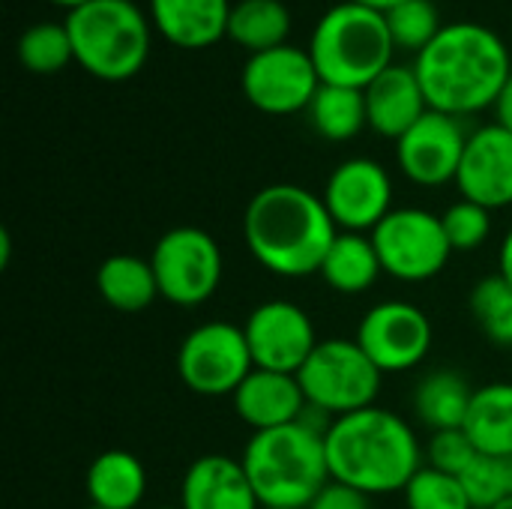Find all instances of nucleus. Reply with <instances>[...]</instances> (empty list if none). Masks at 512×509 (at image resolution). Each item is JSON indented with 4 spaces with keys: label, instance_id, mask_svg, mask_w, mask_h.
I'll list each match as a JSON object with an SVG mask.
<instances>
[{
    "label": "nucleus",
    "instance_id": "nucleus-42",
    "mask_svg": "<svg viewBox=\"0 0 512 509\" xmlns=\"http://www.w3.org/2000/svg\"><path fill=\"white\" fill-rule=\"evenodd\" d=\"M156 509H180V507H156Z\"/></svg>",
    "mask_w": 512,
    "mask_h": 509
},
{
    "label": "nucleus",
    "instance_id": "nucleus-37",
    "mask_svg": "<svg viewBox=\"0 0 512 509\" xmlns=\"http://www.w3.org/2000/svg\"><path fill=\"white\" fill-rule=\"evenodd\" d=\"M498 273L512 285V228L504 234V243L498 252Z\"/></svg>",
    "mask_w": 512,
    "mask_h": 509
},
{
    "label": "nucleus",
    "instance_id": "nucleus-21",
    "mask_svg": "<svg viewBox=\"0 0 512 509\" xmlns=\"http://www.w3.org/2000/svg\"><path fill=\"white\" fill-rule=\"evenodd\" d=\"M87 501L99 509H138L147 495V471L126 450L99 453L84 477Z\"/></svg>",
    "mask_w": 512,
    "mask_h": 509
},
{
    "label": "nucleus",
    "instance_id": "nucleus-6",
    "mask_svg": "<svg viewBox=\"0 0 512 509\" xmlns=\"http://www.w3.org/2000/svg\"><path fill=\"white\" fill-rule=\"evenodd\" d=\"M75 63L99 81L138 75L150 54V21L132 0H90L66 15Z\"/></svg>",
    "mask_w": 512,
    "mask_h": 509
},
{
    "label": "nucleus",
    "instance_id": "nucleus-26",
    "mask_svg": "<svg viewBox=\"0 0 512 509\" xmlns=\"http://www.w3.org/2000/svg\"><path fill=\"white\" fill-rule=\"evenodd\" d=\"M288 33L291 12L282 0H240L231 6L228 39L252 54L288 45Z\"/></svg>",
    "mask_w": 512,
    "mask_h": 509
},
{
    "label": "nucleus",
    "instance_id": "nucleus-14",
    "mask_svg": "<svg viewBox=\"0 0 512 509\" xmlns=\"http://www.w3.org/2000/svg\"><path fill=\"white\" fill-rule=\"evenodd\" d=\"M321 198L339 231L372 234L393 213V180L381 162L354 156L333 168Z\"/></svg>",
    "mask_w": 512,
    "mask_h": 509
},
{
    "label": "nucleus",
    "instance_id": "nucleus-13",
    "mask_svg": "<svg viewBox=\"0 0 512 509\" xmlns=\"http://www.w3.org/2000/svg\"><path fill=\"white\" fill-rule=\"evenodd\" d=\"M243 333L255 369L288 372V375H297L321 342L309 312L291 300L258 303L246 315Z\"/></svg>",
    "mask_w": 512,
    "mask_h": 509
},
{
    "label": "nucleus",
    "instance_id": "nucleus-40",
    "mask_svg": "<svg viewBox=\"0 0 512 509\" xmlns=\"http://www.w3.org/2000/svg\"><path fill=\"white\" fill-rule=\"evenodd\" d=\"M54 6H63V9H78V6H84V3H90V0H51Z\"/></svg>",
    "mask_w": 512,
    "mask_h": 509
},
{
    "label": "nucleus",
    "instance_id": "nucleus-8",
    "mask_svg": "<svg viewBox=\"0 0 512 509\" xmlns=\"http://www.w3.org/2000/svg\"><path fill=\"white\" fill-rule=\"evenodd\" d=\"M150 264L159 297L180 309L204 306L219 291L225 273V258L216 237L195 225L165 231L150 252Z\"/></svg>",
    "mask_w": 512,
    "mask_h": 509
},
{
    "label": "nucleus",
    "instance_id": "nucleus-19",
    "mask_svg": "<svg viewBox=\"0 0 512 509\" xmlns=\"http://www.w3.org/2000/svg\"><path fill=\"white\" fill-rule=\"evenodd\" d=\"M363 96H366L369 129L393 141H399L429 111V102H426V93L420 87L414 66H402V63L387 66L363 90Z\"/></svg>",
    "mask_w": 512,
    "mask_h": 509
},
{
    "label": "nucleus",
    "instance_id": "nucleus-28",
    "mask_svg": "<svg viewBox=\"0 0 512 509\" xmlns=\"http://www.w3.org/2000/svg\"><path fill=\"white\" fill-rule=\"evenodd\" d=\"M15 51H18L21 66L36 75H54L75 60L69 30L66 24H57V21H42V24L27 27L18 36Z\"/></svg>",
    "mask_w": 512,
    "mask_h": 509
},
{
    "label": "nucleus",
    "instance_id": "nucleus-38",
    "mask_svg": "<svg viewBox=\"0 0 512 509\" xmlns=\"http://www.w3.org/2000/svg\"><path fill=\"white\" fill-rule=\"evenodd\" d=\"M351 3H357V6H366V9H375V12L387 15L393 6H399V3H405V0H351Z\"/></svg>",
    "mask_w": 512,
    "mask_h": 509
},
{
    "label": "nucleus",
    "instance_id": "nucleus-27",
    "mask_svg": "<svg viewBox=\"0 0 512 509\" xmlns=\"http://www.w3.org/2000/svg\"><path fill=\"white\" fill-rule=\"evenodd\" d=\"M306 114L312 129L327 141H351L369 126L366 96L357 87L321 84Z\"/></svg>",
    "mask_w": 512,
    "mask_h": 509
},
{
    "label": "nucleus",
    "instance_id": "nucleus-32",
    "mask_svg": "<svg viewBox=\"0 0 512 509\" xmlns=\"http://www.w3.org/2000/svg\"><path fill=\"white\" fill-rule=\"evenodd\" d=\"M405 507L408 509H474L462 477L435 471L423 465L414 480L405 486Z\"/></svg>",
    "mask_w": 512,
    "mask_h": 509
},
{
    "label": "nucleus",
    "instance_id": "nucleus-15",
    "mask_svg": "<svg viewBox=\"0 0 512 509\" xmlns=\"http://www.w3.org/2000/svg\"><path fill=\"white\" fill-rule=\"evenodd\" d=\"M465 147H468V132L462 120L429 108L396 141V162L411 183L423 189H438L456 183Z\"/></svg>",
    "mask_w": 512,
    "mask_h": 509
},
{
    "label": "nucleus",
    "instance_id": "nucleus-11",
    "mask_svg": "<svg viewBox=\"0 0 512 509\" xmlns=\"http://www.w3.org/2000/svg\"><path fill=\"white\" fill-rule=\"evenodd\" d=\"M240 87L258 111L285 117L312 105L321 87V75L309 57V48L279 45L249 54L240 72Z\"/></svg>",
    "mask_w": 512,
    "mask_h": 509
},
{
    "label": "nucleus",
    "instance_id": "nucleus-24",
    "mask_svg": "<svg viewBox=\"0 0 512 509\" xmlns=\"http://www.w3.org/2000/svg\"><path fill=\"white\" fill-rule=\"evenodd\" d=\"M96 291L111 309L129 312V315L144 312L159 297V285H156V273H153L150 258H138L129 252L111 255L99 264Z\"/></svg>",
    "mask_w": 512,
    "mask_h": 509
},
{
    "label": "nucleus",
    "instance_id": "nucleus-33",
    "mask_svg": "<svg viewBox=\"0 0 512 509\" xmlns=\"http://www.w3.org/2000/svg\"><path fill=\"white\" fill-rule=\"evenodd\" d=\"M444 234L453 246V252H474L492 237V210L459 198L441 213Z\"/></svg>",
    "mask_w": 512,
    "mask_h": 509
},
{
    "label": "nucleus",
    "instance_id": "nucleus-20",
    "mask_svg": "<svg viewBox=\"0 0 512 509\" xmlns=\"http://www.w3.org/2000/svg\"><path fill=\"white\" fill-rule=\"evenodd\" d=\"M231 0H150L153 27L177 48L201 51L228 36Z\"/></svg>",
    "mask_w": 512,
    "mask_h": 509
},
{
    "label": "nucleus",
    "instance_id": "nucleus-41",
    "mask_svg": "<svg viewBox=\"0 0 512 509\" xmlns=\"http://www.w3.org/2000/svg\"><path fill=\"white\" fill-rule=\"evenodd\" d=\"M495 509H512V501H504L501 507H495Z\"/></svg>",
    "mask_w": 512,
    "mask_h": 509
},
{
    "label": "nucleus",
    "instance_id": "nucleus-18",
    "mask_svg": "<svg viewBox=\"0 0 512 509\" xmlns=\"http://www.w3.org/2000/svg\"><path fill=\"white\" fill-rule=\"evenodd\" d=\"M180 509H261L240 459L225 453L198 456L180 480Z\"/></svg>",
    "mask_w": 512,
    "mask_h": 509
},
{
    "label": "nucleus",
    "instance_id": "nucleus-34",
    "mask_svg": "<svg viewBox=\"0 0 512 509\" xmlns=\"http://www.w3.org/2000/svg\"><path fill=\"white\" fill-rule=\"evenodd\" d=\"M426 465L453 477H462L471 462L480 456V450L474 447V441L468 438L465 429H447V432H432L429 444L423 447Z\"/></svg>",
    "mask_w": 512,
    "mask_h": 509
},
{
    "label": "nucleus",
    "instance_id": "nucleus-43",
    "mask_svg": "<svg viewBox=\"0 0 512 509\" xmlns=\"http://www.w3.org/2000/svg\"><path fill=\"white\" fill-rule=\"evenodd\" d=\"M261 509H282V507H261Z\"/></svg>",
    "mask_w": 512,
    "mask_h": 509
},
{
    "label": "nucleus",
    "instance_id": "nucleus-23",
    "mask_svg": "<svg viewBox=\"0 0 512 509\" xmlns=\"http://www.w3.org/2000/svg\"><path fill=\"white\" fill-rule=\"evenodd\" d=\"M381 273H384V267H381L378 249L372 243V234H354V231L336 234V240L327 249L321 270H318L324 285L345 297L366 294L369 288H375Z\"/></svg>",
    "mask_w": 512,
    "mask_h": 509
},
{
    "label": "nucleus",
    "instance_id": "nucleus-1",
    "mask_svg": "<svg viewBox=\"0 0 512 509\" xmlns=\"http://www.w3.org/2000/svg\"><path fill=\"white\" fill-rule=\"evenodd\" d=\"M432 111L468 117L495 108L512 75L504 39L474 21L447 24L411 63Z\"/></svg>",
    "mask_w": 512,
    "mask_h": 509
},
{
    "label": "nucleus",
    "instance_id": "nucleus-30",
    "mask_svg": "<svg viewBox=\"0 0 512 509\" xmlns=\"http://www.w3.org/2000/svg\"><path fill=\"white\" fill-rule=\"evenodd\" d=\"M384 18H387L393 45L399 51L420 54L444 30L441 27V18H438V9H435L432 0H405L399 6H393Z\"/></svg>",
    "mask_w": 512,
    "mask_h": 509
},
{
    "label": "nucleus",
    "instance_id": "nucleus-16",
    "mask_svg": "<svg viewBox=\"0 0 512 509\" xmlns=\"http://www.w3.org/2000/svg\"><path fill=\"white\" fill-rule=\"evenodd\" d=\"M462 198L501 210L512 204V132L501 123L480 126L468 135V147L456 174Z\"/></svg>",
    "mask_w": 512,
    "mask_h": 509
},
{
    "label": "nucleus",
    "instance_id": "nucleus-10",
    "mask_svg": "<svg viewBox=\"0 0 512 509\" xmlns=\"http://www.w3.org/2000/svg\"><path fill=\"white\" fill-rule=\"evenodd\" d=\"M252 369L246 333L231 321H204L177 348V375L198 396H234Z\"/></svg>",
    "mask_w": 512,
    "mask_h": 509
},
{
    "label": "nucleus",
    "instance_id": "nucleus-35",
    "mask_svg": "<svg viewBox=\"0 0 512 509\" xmlns=\"http://www.w3.org/2000/svg\"><path fill=\"white\" fill-rule=\"evenodd\" d=\"M306 509H372V498L345 486V483L330 480Z\"/></svg>",
    "mask_w": 512,
    "mask_h": 509
},
{
    "label": "nucleus",
    "instance_id": "nucleus-39",
    "mask_svg": "<svg viewBox=\"0 0 512 509\" xmlns=\"http://www.w3.org/2000/svg\"><path fill=\"white\" fill-rule=\"evenodd\" d=\"M9 258H12V237H9V231L3 228V231H0V270L9 267Z\"/></svg>",
    "mask_w": 512,
    "mask_h": 509
},
{
    "label": "nucleus",
    "instance_id": "nucleus-25",
    "mask_svg": "<svg viewBox=\"0 0 512 509\" xmlns=\"http://www.w3.org/2000/svg\"><path fill=\"white\" fill-rule=\"evenodd\" d=\"M465 432L480 453L512 456V381H492L474 390Z\"/></svg>",
    "mask_w": 512,
    "mask_h": 509
},
{
    "label": "nucleus",
    "instance_id": "nucleus-4",
    "mask_svg": "<svg viewBox=\"0 0 512 509\" xmlns=\"http://www.w3.org/2000/svg\"><path fill=\"white\" fill-rule=\"evenodd\" d=\"M321 429L300 420L270 432H252L243 447V468L261 507L306 509L333 480Z\"/></svg>",
    "mask_w": 512,
    "mask_h": 509
},
{
    "label": "nucleus",
    "instance_id": "nucleus-44",
    "mask_svg": "<svg viewBox=\"0 0 512 509\" xmlns=\"http://www.w3.org/2000/svg\"><path fill=\"white\" fill-rule=\"evenodd\" d=\"M84 509H99V507H84Z\"/></svg>",
    "mask_w": 512,
    "mask_h": 509
},
{
    "label": "nucleus",
    "instance_id": "nucleus-9",
    "mask_svg": "<svg viewBox=\"0 0 512 509\" xmlns=\"http://www.w3.org/2000/svg\"><path fill=\"white\" fill-rule=\"evenodd\" d=\"M372 243L384 273L408 285L435 279L453 255L441 216L423 207H393V213L372 231Z\"/></svg>",
    "mask_w": 512,
    "mask_h": 509
},
{
    "label": "nucleus",
    "instance_id": "nucleus-2",
    "mask_svg": "<svg viewBox=\"0 0 512 509\" xmlns=\"http://www.w3.org/2000/svg\"><path fill=\"white\" fill-rule=\"evenodd\" d=\"M339 228L321 195L297 183H273L252 195L243 213L249 255L273 276L306 279L321 270Z\"/></svg>",
    "mask_w": 512,
    "mask_h": 509
},
{
    "label": "nucleus",
    "instance_id": "nucleus-7",
    "mask_svg": "<svg viewBox=\"0 0 512 509\" xmlns=\"http://www.w3.org/2000/svg\"><path fill=\"white\" fill-rule=\"evenodd\" d=\"M309 408L327 417H345L372 408L381 393V369L366 357L357 339H321L297 372Z\"/></svg>",
    "mask_w": 512,
    "mask_h": 509
},
{
    "label": "nucleus",
    "instance_id": "nucleus-22",
    "mask_svg": "<svg viewBox=\"0 0 512 509\" xmlns=\"http://www.w3.org/2000/svg\"><path fill=\"white\" fill-rule=\"evenodd\" d=\"M471 402H474V387L468 384L462 372H453V369H435L423 375L411 396L414 417L429 432L465 429Z\"/></svg>",
    "mask_w": 512,
    "mask_h": 509
},
{
    "label": "nucleus",
    "instance_id": "nucleus-29",
    "mask_svg": "<svg viewBox=\"0 0 512 509\" xmlns=\"http://www.w3.org/2000/svg\"><path fill=\"white\" fill-rule=\"evenodd\" d=\"M468 309L489 342L512 348V285L501 276H486L471 288Z\"/></svg>",
    "mask_w": 512,
    "mask_h": 509
},
{
    "label": "nucleus",
    "instance_id": "nucleus-36",
    "mask_svg": "<svg viewBox=\"0 0 512 509\" xmlns=\"http://www.w3.org/2000/svg\"><path fill=\"white\" fill-rule=\"evenodd\" d=\"M495 114H498V123L512 132V75L510 81H507V87L501 90L498 102H495Z\"/></svg>",
    "mask_w": 512,
    "mask_h": 509
},
{
    "label": "nucleus",
    "instance_id": "nucleus-12",
    "mask_svg": "<svg viewBox=\"0 0 512 509\" xmlns=\"http://www.w3.org/2000/svg\"><path fill=\"white\" fill-rule=\"evenodd\" d=\"M357 345L381 369V375H399L417 369L432 351V321L408 300L375 303L357 324Z\"/></svg>",
    "mask_w": 512,
    "mask_h": 509
},
{
    "label": "nucleus",
    "instance_id": "nucleus-3",
    "mask_svg": "<svg viewBox=\"0 0 512 509\" xmlns=\"http://www.w3.org/2000/svg\"><path fill=\"white\" fill-rule=\"evenodd\" d=\"M324 447L330 477L369 498L405 492L426 462L408 420L381 405L336 417L324 435Z\"/></svg>",
    "mask_w": 512,
    "mask_h": 509
},
{
    "label": "nucleus",
    "instance_id": "nucleus-17",
    "mask_svg": "<svg viewBox=\"0 0 512 509\" xmlns=\"http://www.w3.org/2000/svg\"><path fill=\"white\" fill-rule=\"evenodd\" d=\"M231 402L240 423H246L252 432H270L300 423L309 408L297 375L270 369H252Z\"/></svg>",
    "mask_w": 512,
    "mask_h": 509
},
{
    "label": "nucleus",
    "instance_id": "nucleus-5",
    "mask_svg": "<svg viewBox=\"0 0 512 509\" xmlns=\"http://www.w3.org/2000/svg\"><path fill=\"white\" fill-rule=\"evenodd\" d=\"M393 36L387 18L375 9L342 0L330 6L309 39V57L321 84L366 90L387 66H393Z\"/></svg>",
    "mask_w": 512,
    "mask_h": 509
},
{
    "label": "nucleus",
    "instance_id": "nucleus-31",
    "mask_svg": "<svg viewBox=\"0 0 512 509\" xmlns=\"http://www.w3.org/2000/svg\"><path fill=\"white\" fill-rule=\"evenodd\" d=\"M462 483L474 509L501 507L504 501H512V456L480 453L462 474Z\"/></svg>",
    "mask_w": 512,
    "mask_h": 509
}]
</instances>
